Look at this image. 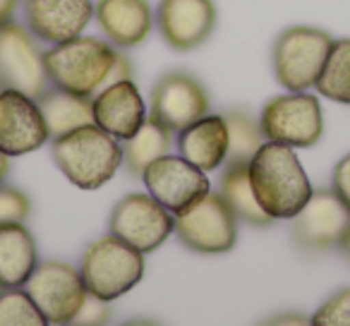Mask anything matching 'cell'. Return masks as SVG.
Masks as SVG:
<instances>
[{"label": "cell", "instance_id": "cell-1", "mask_svg": "<svg viewBox=\"0 0 350 326\" xmlns=\"http://www.w3.org/2000/svg\"><path fill=\"white\" fill-rule=\"evenodd\" d=\"M247 168L254 197L273 221H291L314 192L293 146L267 139Z\"/></svg>", "mask_w": 350, "mask_h": 326}, {"label": "cell", "instance_id": "cell-2", "mask_svg": "<svg viewBox=\"0 0 350 326\" xmlns=\"http://www.w3.org/2000/svg\"><path fill=\"white\" fill-rule=\"evenodd\" d=\"M55 166L79 190H98L122 166V144L92 122L51 139Z\"/></svg>", "mask_w": 350, "mask_h": 326}, {"label": "cell", "instance_id": "cell-3", "mask_svg": "<svg viewBox=\"0 0 350 326\" xmlns=\"http://www.w3.org/2000/svg\"><path fill=\"white\" fill-rule=\"evenodd\" d=\"M116 53L118 49L111 41L96 36H77L65 44H55L44 53L51 87L92 98L103 89Z\"/></svg>", "mask_w": 350, "mask_h": 326}, {"label": "cell", "instance_id": "cell-4", "mask_svg": "<svg viewBox=\"0 0 350 326\" xmlns=\"http://www.w3.org/2000/svg\"><path fill=\"white\" fill-rule=\"evenodd\" d=\"M79 271L92 295L113 302L144 278V252L111 233L87 245Z\"/></svg>", "mask_w": 350, "mask_h": 326}, {"label": "cell", "instance_id": "cell-5", "mask_svg": "<svg viewBox=\"0 0 350 326\" xmlns=\"http://www.w3.org/2000/svg\"><path fill=\"white\" fill-rule=\"evenodd\" d=\"M331 39L329 31L295 25L278 34L271 49V65L276 82L288 92H307L317 84L324 68Z\"/></svg>", "mask_w": 350, "mask_h": 326}, {"label": "cell", "instance_id": "cell-6", "mask_svg": "<svg viewBox=\"0 0 350 326\" xmlns=\"http://www.w3.org/2000/svg\"><path fill=\"white\" fill-rule=\"evenodd\" d=\"M259 127L269 141L310 149L324 137V113L317 96L307 92H288L262 108Z\"/></svg>", "mask_w": 350, "mask_h": 326}, {"label": "cell", "instance_id": "cell-7", "mask_svg": "<svg viewBox=\"0 0 350 326\" xmlns=\"http://www.w3.org/2000/svg\"><path fill=\"white\" fill-rule=\"evenodd\" d=\"M173 230L192 252L226 254L238 243V216L221 192H209L192 209L175 214Z\"/></svg>", "mask_w": 350, "mask_h": 326}, {"label": "cell", "instance_id": "cell-8", "mask_svg": "<svg viewBox=\"0 0 350 326\" xmlns=\"http://www.w3.org/2000/svg\"><path fill=\"white\" fill-rule=\"evenodd\" d=\"M27 293L46 316V324L55 326L72 324L89 295L82 271L60 259H46L36 264L34 273L27 281Z\"/></svg>", "mask_w": 350, "mask_h": 326}, {"label": "cell", "instance_id": "cell-9", "mask_svg": "<svg viewBox=\"0 0 350 326\" xmlns=\"http://www.w3.org/2000/svg\"><path fill=\"white\" fill-rule=\"evenodd\" d=\"M27 25L8 22L0 27V89H17L39 98L51 87L44 51Z\"/></svg>", "mask_w": 350, "mask_h": 326}, {"label": "cell", "instance_id": "cell-10", "mask_svg": "<svg viewBox=\"0 0 350 326\" xmlns=\"http://www.w3.org/2000/svg\"><path fill=\"white\" fill-rule=\"evenodd\" d=\"M173 221L175 216L149 192H132L113 206L108 228L130 247L149 254L173 235Z\"/></svg>", "mask_w": 350, "mask_h": 326}, {"label": "cell", "instance_id": "cell-11", "mask_svg": "<svg viewBox=\"0 0 350 326\" xmlns=\"http://www.w3.org/2000/svg\"><path fill=\"white\" fill-rule=\"evenodd\" d=\"M142 180L146 185V192L173 216L192 209L211 192L206 173L180 154H165L151 161L142 173Z\"/></svg>", "mask_w": 350, "mask_h": 326}, {"label": "cell", "instance_id": "cell-12", "mask_svg": "<svg viewBox=\"0 0 350 326\" xmlns=\"http://www.w3.org/2000/svg\"><path fill=\"white\" fill-rule=\"evenodd\" d=\"M293 243L302 252H326L343 243L350 230V211L334 190H314L293 216Z\"/></svg>", "mask_w": 350, "mask_h": 326}, {"label": "cell", "instance_id": "cell-13", "mask_svg": "<svg viewBox=\"0 0 350 326\" xmlns=\"http://www.w3.org/2000/svg\"><path fill=\"white\" fill-rule=\"evenodd\" d=\"M209 94L202 82L190 72L170 70L161 74L159 82L151 89L149 116L163 122L175 135L190 127L200 118L209 113Z\"/></svg>", "mask_w": 350, "mask_h": 326}, {"label": "cell", "instance_id": "cell-14", "mask_svg": "<svg viewBox=\"0 0 350 326\" xmlns=\"http://www.w3.org/2000/svg\"><path fill=\"white\" fill-rule=\"evenodd\" d=\"M154 22L168 49L187 53L211 39L219 10L214 0H161Z\"/></svg>", "mask_w": 350, "mask_h": 326}, {"label": "cell", "instance_id": "cell-15", "mask_svg": "<svg viewBox=\"0 0 350 326\" xmlns=\"http://www.w3.org/2000/svg\"><path fill=\"white\" fill-rule=\"evenodd\" d=\"M46 141H51L49 127L36 98L0 89V151L12 159L41 149Z\"/></svg>", "mask_w": 350, "mask_h": 326}, {"label": "cell", "instance_id": "cell-16", "mask_svg": "<svg viewBox=\"0 0 350 326\" xmlns=\"http://www.w3.org/2000/svg\"><path fill=\"white\" fill-rule=\"evenodd\" d=\"M92 20V0H25L27 29L49 46L82 36Z\"/></svg>", "mask_w": 350, "mask_h": 326}, {"label": "cell", "instance_id": "cell-17", "mask_svg": "<svg viewBox=\"0 0 350 326\" xmlns=\"http://www.w3.org/2000/svg\"><path fill=\"white\" fill-rule=\"evenodd\" d=\"M94 122L118 141L137 135L146 120V103L132 79L113 82L92 96Z\"/></svg>", "mask_w": 350, "mask_h": 326}, {"label": "cell", "instance_id": "cell-18", "mask_svg": "<svg viewBox=\"0 0 350 326\" xmlns=\"http://www.w3.org/2000/svg\"><path fill=\"white\" fill-rule=\"evenodd\" d=\"M94 20L116 49L142 46L154 29L149 0H96Z\"/></svg>", "mask_w": 350, "mask_h": 326}, {"label": "cell", "instance_id": "cell-19", "mask_svg": "<svg viewBox=\"0 0 350 326\" xmlns=\"http://www.w3.org/2000/svg\"><path fill=\"white\" fill-rule=\"evenodd\" d=\"M178 154L185 156L200 171H219L228 161V125L224 116L206 113L190 127L178 132Z\"/></svg>", "mask_w": 350, "mask_h": 326}, {"label": "cell", "instance_id": "cell-20", "mask_svg": "<svg viewBox=\"0 0 350 326\" xmlns=\"http://www.w3.org/2000/svg\"><path fill=\"white\" fill-rule=\"evenodd\" d=\"M39 264V247L25 223L0 226V288L27 286Z\"/></svg>", "mask_w": 350, "mask_h": 326}, {"label": "cell", "instance_id": "cell-21", "mask_svg": "<svg viewBox=\"0 0 350 326\" xmlns=\"http://www.w3.org/2000/svg\"><path fill=\"white\" fill-rule=\"evenodd\" d=\"M36 103H39V108H41V116H44V120H46L51 139L94 122L92 98L77 96V94H70V92H65V89L49 87L36 98Z\"/></svg>", "mask_w": 350, "mask_h": 326}, {"label": "cell", "instance_id": "cell-22", "mask_svg": "<svg viewBox=\"0 0 350 326\" xmlns=\"http://www.w3.org/2000/svg\"><path fill=\"white\" fill-rule=\"evenodd\" d=\"M173 137V130H168L154 116H146L144 125L137 130V135H132L130 139L122 141V163H125V168L132 176L142 178V173H144V168L149 166L151 161L170 154Z\"/></svg>", "mask_w": 350, "mask_h": 326}, {"label": "cell", "instance_id": "cell-23", "mask_svg": "<svg viewBox=\"0 0 350 326\" xmlns=\"http://www.w3.org/2000/svg\"><path fill=\"white\" fill-rule=\"evenodd\" d=\"M219 192L228 202L230 209L235 211L238 221H245L254 228H267V226L273 223V219L259 206L257 197H254L247 163H226Z\"/></svg>", "mask_w": 350, "mask_h": 326}, {"label": "cell", "instance_id": "cell-24", "mask_svg": "<svg viewBox=\"0 0 350 326\" xmlns=\"http://www.w3.org/2000/svg\"><path fill=\"white\" fill-rule=\"evenodd\" d=\"M314 89L329 101L350 106V39L331 44Z\"/></svg>", "mask_w": 350, "mask_h": 326}, {"label": "cell", "instance_id": "cell-25", "mask_svg": "<svg viewBox=\"0 0 350 326\" xmlns=\"http://www.w3.org/2000/svg\"><path fill=\"white\" fill-rule=\"evenodd\" d=\"M228 125V161L226 163H250L259 146L267 141L259 122L247 111L230 108L224 113Z\"/></svg>", "mask_w": 350, "mask_h": 326}, {"label": "cell", "instance_id": "cell-26", "mask_svg": "<svg viewBox=\"0 0 350 326\" xmlns=\"http://www.w3.org/2000/svg\"><path fill=\"white\" fill-rule=\"evenodd\" d=\"M46 316L31 300L27 288L0 290V326H44Z\"/></svg>", "mask_w": 350, "mask_h": 326}, {"label": "cell", "instance_id": "cell-27", "mask_svg": "<svg viewBox=\"0 0 350 326\" xmlns=\"http://www.w3.org/2000/svg\"><path fill=\"white\" fill-rule=\"evenodd\" d=\"M314 326H350V288L334 293L319 310L312 314Z\"/></svg>", "mask_w": 350, "mask_h": 326}, {"label": "cell", "instance_id": "cell-28", "mask_svg": "<svg viewBox=\"0 0 350 326\" xmlns=\"http://www.w3.org/2000/svg\"><path fill=\"white\" fill-rule=\"evenodd\" d=\"M31 214V202L22 190L0 182V226L25 223Z\"/></svg>", "mask_w": 350, "mask_h": 326}, {"label": "cell", "instance_id": "cell-29", "mask_svg": "<svg viewBox=\"0 0 350 326\" xmlns=\"http://www.w3.org/2000/svg\"><path fill=\"white\" fill-rule=\"evenodd\" d=\"M111 321V302L108 300H101V297L92 295L89 293L84 305L79 307L77 316H75L72 324H79V326H103Z\"/></svg>", "mask_w": 350, "mask_h": 326}, {"label": "cell", "instance_id": "cell-30", "mask_svg": "<svg viewBox=\"0 0 350 326\" xmlns=\"http://www.w3.org/2000/svg\"><path fill=\"white\" fill-rule=\"evenodd\" d=\"M331 190L340 197V202H343L350 211V154H345L334 166V173H331Z\"/></svg>", "mask_w": 350, "mask_h": 326}, {"label": "cell", "instance_id": "cell-31", "mask_svg": "<svg viewBox=\"0 0 350 326\" xmlns=\"http://www.w3.org/2000/svg\"><path fill=\"white\" fill-rule=\"evenodd\" d=\"M132 74H135V70H132L130 58H127L125 53H120V49H118L116 60H113L111 72H108V77H106V82H103V87H108V84H113V82H122V79H132Z\"/></svg>", "mask_w": 350, "mask_h": 326}, {"label": "cell", "instance_id": "cell-32", "mask_svg": "<svg viewBox=\"0 0 350 326\" xmlns=\"http://www.w3.org/2000/svg\"><path fill=\"white\" fill-rule=\"evenodd\" d=\"M17 8H20V0H0V27L12 22Z\"/></svg>", "mask_w": 350, "mask_h": 326}, {"label": "cell", "instance_id": "cell-33", "mask_svg": "<svg viewBox=\"0 0 350 326\" xmlns=\"http://www.w3.org/2000/svg\"><path fill=\"white\" fill-rule=\"evenodd\" d=\"M267 324H312V316H302V314L271 316V319H267Z\"/></svg>", "mask_w": 350, "mask_h": 326}, {"label": "cell", "instance_id": "cell-34", "mask_svg": "<svg viewBox=\"0 0 350 326\" xmlns=\"http://www.w3.org/2000/svg\"><path fill=\"white\" fill-rule=\"evenodd\" d=\"M8 173H10V156L0 151V182L5 180Z\"/></svg>", "mask_w": 350, "mask_h": 326}, {"label": "cell", "instance_id": "cell-35", "mask_svg": "<svg viewBox=\"0 0 350 326\" xmlns=\"http://www.w3.org/2000/svg\"><path fill=\"white\" fill-rule=\"evenodd\" d=\"M338 247H340V252H343V257H345V259H348V262H350V230H348V233H345L343 243H340Z\"/></svg>", "mask_w": 350, "mask_h": 326}, {"label": "cell", "instance_id": "cell-36", "mask_svg": "<svg viewBox=\"0 0 350 326\" xmlns=\"http://www.w3.org/2000/svg\"><path fill=\"white\" fill-rule=\"evenodd\" d=\"M0 290H3V288H0Z\"/></svg>", "mask_w": 350, "mask_h": 326}]
</instances>
